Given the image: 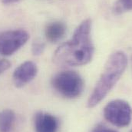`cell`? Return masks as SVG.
<instances>
[{
  "label": "cell",
  "mask_w": 132,
  "mask_h": 132,
  "mask_svg": "<svg viewBox=\"0 0 132 132\" xmlns=\"http://www.w3.org/2000/svg\"><path fill=\"white\" fill-rule=\"evenodd\" d=\"M91 32V19L84 20L75 29L72 38L56 49L53 62L60 66H81L90 62L95 50Z\"/></svg>",
  "instance_id": "6da1fadb"
},
{
  "label": "cell",
  "mask_w": 132,
  "mask_h": 132,
  "mask_svg": "<svg viewBox=\"0 0 132 132\" xmlns=\"http://www.w3.org/2000/svg\"><path fill=\"white\" fill-rule=\"evenodd\" d=\"M15 121V114L10 109L0 111V132H11Z\"/></svg>",
  "instance_id": "9c48e42d"
},
{
  "label": "cell",
  "mask_w": 132,
  "mask_h": 132,
  "mask_svg": "<svg viewBox=\"0 0 132 132\" xmlns=\"http://www.w3.org/2000/svg\"><path fill=\"white\" fill-rule=\"evenodd\" d=\"M38 72L36 65L31 61L25 62L15 68L13 73V81L17 88H22L32 81Z\"/></svg>",
  "instance_id": "8992f818"
},
{
  "label": "cell",
  "mask_w": 132,
  "mask_h": 132,
  "mask_svg": "<svg viewBox=\"0 0 132 132\" xmlns=\"http://www.w3.org/2000/svg\"><path fill=\"white\" fill-rule=\"evenodd\" d=\"M66 29L65 24L62 22H52L48 24L45 29V37L50 42H58L64 37Z\"/></svg>",
  "instance_id": "ba28073f"
},
{
  "label": "cell",
  "mask_w": 132,
  "mask_h": 132,
  "mask_svg": "<svg viewBox=\"0 0 132 132\" xmlns=\"http://www.w3.org/2000/svg\"><path fill=\"white\" fill-rule=\"evenodd\" d=\"M127 65L128 59L123 52H116L111 55L97 85L88 100V108L95 107L106 97L123 75Z\"/></svg>",
  "instance_id": "7a4b0ae2"
},
{
  "label": "cell",
  "mask_w": 132,
  "mask_h": 132,
  "mask_svg": "<svg viewBox=\"0 0 132 132\" xmlns=\"http://www.w3.org/2000/svg\"><path fill=\"white\" fill-rule=\"evenodd\" d=\"M29 38L26 30L16 29L0 32V54L9 56L17 52Z\"/></svg>",
  "instance_id": "5b68a950"
},
{
  "label": "cell",
  "mask_w": 132,
  "mask_h": 132,
  "mask_svg": "<svg viewBox=\"0 0 132 132\" xmlns=\"http://www.w3.org/2000/svg\"><path fill=\"white\" fill-rule=\"evenodd\" d=\"M52 85L64 98L73 99L81 95L85 84L81 75L76 71H63L53 76Z\"/></svg>",
  "instance_id": "3957f363"
},
{
  "label": "cell",
  "mask_w": 132,
  "mask_h": 132,
  "mask_svg": "<svg viewBox=\"0 0 132 132\" xmlns=\"http://www.w3.org/2000/svg\"><path fill=\"white\" fill-rule=\"evenodd\" d=\"M45 44L41 42H33L32 46V52L34 55H40L41 54L43 53L45 50Z\"/></svg>",
  "instance_id": "8fae6325"
},
{
  "label": "cell",
  "mask_w": 132,
  "mask_h": 132,
  "mask_svg": "<svg viewBox=\"0 0 132 132\" xmlns=\"http://www.w3.org/2000/svg\"><path fill=\"white\" fill-rule=\"evenodd\" d=\"M131 108L124 100L111 101L104 109V118L113 125L119 128L129 125L131 121Z\"/></svg>",
  "instance_id": "277c9868"
},
{
  "label": "cell",
  "mask_w": 132,
  "mask_h": 132,
  "mask_svg": "<svg viewBox=\"0 0 132 132\" xmlns=\"http://www.w3.org/2000/svg\"><path fill=\"white\" fill-rule=\"evenodd\" d=\"M131 132H132V131H131Z\"/></svg>",
  "instance_id": "9a60e30c"
},
{
  "label": "cell",
  "mask_w": 132,
  "mask_h": 132,
  "mask_svg": "<svg viewBox=\"0 0 132 132\" xmlns=\"http://www.w3.org/2000/svg\"><path fill=\"white\" fill-rule=\"evenodd\" d=\"M132 10V0H118L114 6V12L116 14H121Z\"/></svg>",
  "instance_id": "30bf717a"
},
{
  "label": "cell",
  "mask_w": 132,
  "mask_h": 132,
  "mask_svg": "<svg viewBox=\"0 0 132 132\" xmlns=\"http://www.w3.org/2000/svg\"><path fill=\"white\" fill-rule=\"evenodd\" d=\"M34 127L35 132H57L58 120L51 114L39 111L35 116Z\"/></svg>",
  "instance_id": "52a82bcc"
},
{
  "label": "cell",
  "mask_w": 132,
  "mask_h": 132,
  "mask_svg": "<svg viewBox=\"0 0 132 132\" xmlns=\"http://www.w3.org/2000/svg\"><path fill=\"white\" fill-rule=\"evenodd\" d=\"M11 66V63L5 59H0V75L8 70Z\"/></svg>",
  "instance_id": "4fadbf2b"
},
{
  "label": "cell",
  "mask_w": 132,
  "mask_h": 132,
  "mask_svg": "<svg viewBox=\"0 0 132 132\" xmlns=\"http://www.w3.org/2000/svg\"><path fill=\"white\" fill-rule=\"evenodd\" d=\"M91 132H118L117 131L110 128L104 125H97L95 128L92 129V131Z\"/></svg>",
  "instance_id": "7c38bea8"
},
{
  "label": "cell",
  "mask_w": 132,
  "mask_h": 132,
  "mask_svg": "<svg viewBox=\"0 0 132 132\" xmlns=\"http://www.w3.org/2000/svg\"><path fill=\"white\" fill-rule=\"evenodd\" d=\"M19 0H2V2L4 4H12V3H15L19 2Z\"/></svg>",
  "instance_id": "5bb4252c"
}]
</instances>
